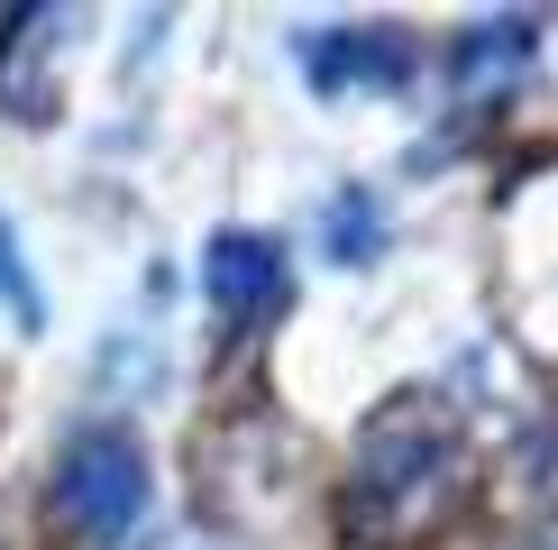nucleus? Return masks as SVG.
Masks as SVG:
<instances>
[{
    "instance_id": "2",
    "label": "nucleus",
    "mask_w": 558,
    "mask_h": 550,
    "mask_svg": "<svg viewBox=\"0 0 558 550\" xmlns=\"http://www.w3.org/2000/svg\"><path fill=\"white\" fill-rule=\"evenodd\" d=\"M202 285H211V312L229 331H257V321L284 312V248L257 239V229H220L211 258H202Z\"/></svg>"
},
{
    "instance_id": "6",
    "label": "nucleus",
    "mask_w": 558,
    "mask_h": 550,
    "mask_svg": "<svg viewBox=\"0 0 558 550\" xmlns=\"http://www.w3.org/2000/svg\"><path fill=\"white\" fill-rule=\"evenodd\" d=\"M0 303H10L19 321H37L46 303H37V285H28V266H19V248H10V229H0Z\"/></svg>"
},
{
    "instance_id": "5",
    "label": "nucleus",
    "mask_w": 558,
    "mask_h": 550,
    "mask_svg": "<svg viewBox=\"0 0 558 550\" xmlns=\"http://www.w3.org/2000/svg\"><path fill=\"white\" fill-rule=\"evenodd\" d=\"M330 248H339V258H366V248H376V202H366V193H339L330 202Z\"/></svg>"
},
{
    "instance_id": "3",
    "label": "nucleus",
    "mask_w": 558,
    "mask_h": 550,
    "mask_svg": "<svg viewBox=\"0 0 558 550\" xmlns=\"http://www.w3.org/2000/svg\"><path fill=\"white\" fill-rule=\"evenodd\" d=\"M403 37H385V28H330L312 46V83H403Z\"/></svg>"
},
{
    "instance_id": "1",
    "label": "nucleus",
    "mask_w": 558,
    "mask_h": 550,
    "mask_svg": "<svg viewBox=\"0 0 558 550\" xmlns=\"http://www.w3.org/2000/svg\"><path fill=\"white\" fill-rule=\"evenodd\" d=\"M137 514H147V450L120 422L74 431L64 458H56V477H46V523L74 550H110V541L137 533Z\"/></svg>"
},
{
    "instance_id": "4",
    "label": "nucleus",
    "mask_w": 558,
    "mask_h": 550,
    "mask_svg": "<svg viewBox=\"0 0 558 550\" xmlns=\"http://www.w3.org/2000/svg\"><path fill=\"white\" fill-rule=\"evenodd\" d=\"M522 56V28H476V46L458 56V83H485V74H513Z\"/></svg>"
}]
</instances>
